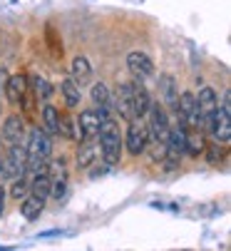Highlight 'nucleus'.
<instances>
[{
	"mask_svg": "<svg viewBox=\"0 0 231 251\" xmlns=\"http://www.w3.org/2000/svg\"><path fill=\"white\" fill-rule=\"evenodd\" d=\"M60 92H62L65 104L70 107V110L80 107V102H82V90H80V85H77L72 77H65V80L60 82Z\"/></svg>",
	"mask_w": 231,
	"mask_h": 251,
	"instance_id": "obj_16",
	"label": "nucleus"
},
{
	"mask_svg": "<svg viewBox=\"0 0 231 251\" xmlns=\"http://www.w3.org/2000/svg\"><path fill=\"white\" fill-rule=\"evenodd\" d=\"M10 182H13V184H10V197L20 201V199H23V197L30 192V182L25 179V174H23V176H15V179H10Z\"/></svg>",
	"mask_w": 231,
	"mask_h": 251,
	"instance_id": "obj_23",
	"label": "nucleus"
},
{
	"mask_svg": "<svg viewBox=\"0 0 231 251\" xmlns=\"http://www.w3.org/2000/svg\"><path fill=\"white\" fill-rule=\"evenodd\" d=\"M149 104H152V97L147 92V87L142 82H132V115L137 120H144L147 112H149Z\"/></svg>",
	"mask_w": 231,
	"mask_h": 251,
	"instance_id": "obj_12",
	"label": "nucleus"
},
{
	"mask_svg": "<svg viewBox=\"0 0 231 251\" xmlns=\"http://www.w3.org/2000/svg\"><path fill=\"white\" fill-rule=\"evenodd\" d=\"M127 67H129V73L137 82H144L147 77L154 75V62L147 52H139V50H132L127 55Z\"/></svg>",
	"mask_w": 231,
	"mask_h": 251,
	"instance_id": "obj_8",
	"label": "nucleus"
},
{
	"mask_svg": "<svg viewBox=\"0 0 231 251\" xmlns=\"http://www.w3.org/2000/svg\"><path fill=\"white\" fill-rule=\"evenodd\" d=\"M45 197H37L32 192H27L23 199H20V214L27 219V222H35V219H40V214L45 209Z\"/></svg>",
	"mask_w": 231,
	"mask_h": 251,
	"instance_id": "obj_14",
	"label": "nucleus"
},
{
	"mask_svg": "<svg viewBox=\"0 0 231 251\" xmlns=\"http://www.w3.org/2000/svg\"><path fill=\"white\" fill-rule=\"evenodd\" d=\"M77 132H80V139H97V132H100V115H97V110H82L80 112Z\"/></svg>",
	"mask_w": 231,
	"mask_h": 251,
	"instance_id": "obj_13",
	"label": "nucleus"
},
{
	"mask_svg": "<svg viewBox=\"0 0 231 251\" xmlns=\"http://www.w3.org/2000/svg\"><path fill=\"white\" fill-rule=\"evenodd\" d=\"M100 154L107 167H117L122 159V132L109 115L100 117Z\"/></svg>",
	"mask_w": 231,
	"mask_h": 251,
	"instance_id": "obj_1",
	"label": "nucleus"
},
{
	"mask_svg": "<svg viewBox=\"0 0 231 251\" xmlns=\"http://www.w3.org/2000/svg\"><path fill=\"white\" fill-rule=\"evenodd\" d=\"M206 129L211 132V137L219 145H229L231 142V97H229V92L224 95L221 107H216V112L206 122Z\"/></svg>",
	"mask_w": 231,
	"mask_h": 251,
	"instance_id": "obj_3",
	"label": "nucleus"
},
{
	"mask_svg": "<svg viewBox=\"0 0 231 251\" xmlns=\"http://www.w3.org/2000/svg\"><path fill=\"white\" fill-rule=\"evenodd\" d=\"M219 107V100H216V92L211 87H202L199 90V97H197V110H199V122L202 127H206V122L211 120V115L216 112Z\"/></svg>",
	"mask_w": 231,
	"mask_h": 251,
	"instance_id": "obj_9",
	"label": "nucleus"
},
{
	"mask_svg": "<svg viewBox=\"0 0 231 251\" xmlns=\"http://www.w3.org/2000/svg\"><path fill=\"white\" fill-rule=\"evenodd\" d=\"M3 211H5V184L0 182V217H3Z\"/></svg>",
	"mask_w": 231,
	"mask_h": 251,
	"instance_id": "obj_25",
	"label": "nucleus"
},
{
	"mask_svg": "<svg viewBox=\"0 0 231 251\" xmlns=\"http://www.w3.org/2000/svg\"><path fill=\"white\" fill-rule=\"evenodd\" d=\"M70 77L82 87V85L92 77V65H90V60H87V57H75V60H72V70H70Z\"/></svg>",
	"mask_w": 231,
	"mask_h": 251,
	"instance_id": "obj_19",
	"label": "nucleus"
},
{
	"mask_svg": "<svg viewBox=\"0 0 231 251\" xmlns=\"http://www.w3.org/2000/svg\"><path fill=\"white\" fill-rule=\"evenodd\" d=\"M97 159V147H95V139H80L77 145V164L82 169H90Z\"/></svg>",
	"mask_w": 231,
	"mask_h": 251,
	"instance_id": "obj_17",
	"label": "nucleus"
},
{
	"mask_svg": "<svg viewBox=\"0 0 231 251\" xmlns=\"http://www.w3.org/2000/svg\"><path fill=\"white\" fill-rule=\"evenodd\" d=\"M194 134H189V129H186V152L191 154V157H197L202 150H204V139H202V129H191Z\"/></svg>",
	"mask_w": 231,
	"mask_h": 251,
	"instance_id": "obj_22",
	"label": "nucleus"
},
{
	"mask_svg": "<svg viewBox=\"0 0 231 251\" xmlns=\"http://www.w3.org/2000/svg\"><path fill=\"white\" fill-rule=\"evenodd\" d=\"M122 145H127V152L132 157H139L147 145H149V129H147V122L144 120H129V127H127V137H122Z\"/></svg>",
	"mask_w": 231,
	"mask_h": 251,
	"instance_id": "obj_6",
	"label": "nucleus"
},
{
	"mask_svg": "<svg viewBox=\"0 0 231 251\" xmlns=\"http://www.w3.org/2000/svg\"><path fill=\"white\" fill-rule=\"evenodd\" d=\"M60 110L55 104H45L43 107V129L50 134V137H60Z\"/></svg>",
	"mask_w": 231,
	"mask_h": 251,
	"instance_id": "obj_18",
	"label": "nucleus"
},
{
	"mask_svg": "<svg viewBox=\"0 0 231 251\" xmlns=\"http://www.w3.org/2000/svg\"><path fill=\"white\" fill-rule=\"evenodd\" d=\"M67 184H70V172H67V162L65 157H60L57 162L50 164V194L52 199H62L67 194Z\"/></svg>",
	"mask_w": 231,
	"mask_h": 251,
	"instance_id": "obj_7",
	"label": "nucleus"
},
{
	"mask_svg": "<svg viewBox=\"0 0 231 251\" xmlns=\"http://www.w3.org/2000/svg\"><path fill=\"white\" fill-rule=\"evenodd\" d=\"M92 102L97 110H109L112 107V97H109V90L104 82H95L92 85Z\"/></svg>",
	"mask_w": 231,
	"mask_h": 251,
	"instance_id": "obj_21",
	"label": "nucleus"
},
{
	"mask_svg": "<svg viewBox=\"0 0 231 251\" xmlns=\"http://www.w3.org/2000/svg\"><path fill=\"white\" fill-rule=\"evenodd\" d=\"M52 154V139L43 127H32L27 145H25V157H27V172L37 169L40 164H45Z\"/></svg>",
	"mask_w": 231,
	"mask_h": 251,
	"instance_id": "obj_2",
	"label": "nucleus"
},
{
	"mask_svg": "<svg viewBox=\"0 0 231 251\" xmlns=\"http://www.w3.org/2000/svg\"><path fill=\"white\" fill-rule=\"evenodd\" d=\"M162 85V95H164V104L169 107V110H174L177 112V100H179V95H177V82H174V77L172 75H162V80H159Z\"/></svg>",
	"mask_w": 231,
	"mask_h": 251,
	"instance_id": "obj_20",
	"label": "nucleus"
},
{
	"mask_svg": "<svg viewBox=\"0 0 231 251\" xmlns=\"http://www.w3.org/2000/svg\"><path fill=\"white\" fill-rule=\"evenodd\" d=\"M112 107H114V112H117L125 122L134 120V115H132V82H122L117 87V97H114Z\"/></svg>",
	"mask_w": 231,
	"mask_h": 251,
	"instance_id": "obj_10",
	"label": "nucleus"
},
{
	"mask_svg": "<svg viewBox=\"0 0 231 251\" xmlns=\"http://www.w3.org/2000/svg\"><path fill=\"white\" fill-rule=\"evenodd\" d=\"M25 139V120L20 115H10L3 125V142L10 147V145H23Z\"/></svg>",
	"mask_w": 231,
	"mask_h": 251,
	"instance_id": "obj_11",
	"label": "nucleus"
},
{
	"mask_svg": "<svg viewBox=\"0 0 231 251\" xmlns=\"http://www.w3.org/2000/svg\"><path fill=\"white\" fill-rule=\"evenodd\" d=\"M0 167H3V157H0Z\"/></svg>",
	"mask_w": 231,
	"mask_h": 251,
	"instance_id": "obj_26",
	"label": "nucleus"
},
{
	"mask_svg": "<svg viewBox=\"0 0 231 251\" xmlns=\"http://www.w3.org/2000/svg\"><path fill=\"white\" fill-rule=\"evenodd\" d=\"M149 122H147V129H149V137L154 139V145H167L169 139V117H167V110L159 104V102H152L149 104V112H147Z\"/></svg>",
	"mask_w": 231,
	"mask_h": 251,
	"instance_id": "obj_4",
	"label": "nucleus"
},
{
	"mask_svg": "<svg viewBox=\"0 0 231 251\" xmlns=\"http://www.w3.org/2000/svg\"><path fill=\"white\" fill-rule=\"evenodd\" d=\"M27 95V77L25 75H10L5 82V97L10 104H23Z\"/></svg>",
	"mask_w": 231,
	"mask_h": 251,
	"instance_id": "obj_15",
	"label": "nucleus"
},
{
	"mask_svg": "<svg viewBox=\"0 0 231 251\" xmlns=\"http://www.w3.org/2000/svg\"><path fill=\"white\" fill-rule=\"evenodd\" d=\"M35 92H37V97H48L50 92H52V87H48V82L45 80H40V77H35Z\"/></svg>",
	"mask_w": 231,
	"mask_h": 251,
	"instance_id": "obj_24",
	"label": "nucleus"
},
{
	"mask_svg": "<svg viewBox=\"0 0 231 251\" xmlns=\"http://www.w3.org/2000/svg\"><path fill=\"white\" fill-rule=\"evenodd\" d=\"M25 172H27L25 145H10L8 154L3 157V167H0V182H10L15 176H23Z\"/></svg>",
	"mask_w": 231,
	"mask_h": 251,
	"instance_id": "obj_5",
	"label": "nucleus"
}]
</instances>
